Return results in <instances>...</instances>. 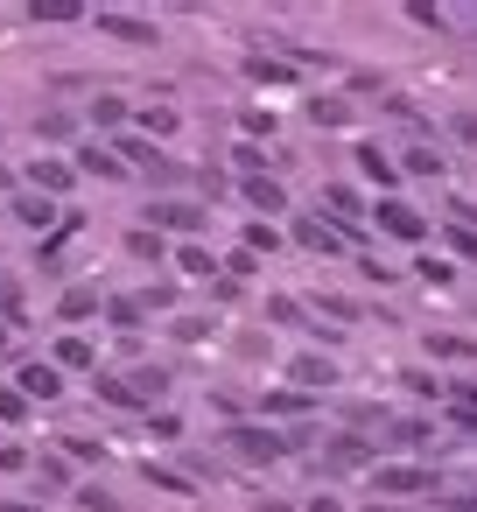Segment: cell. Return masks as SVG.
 Returning <instances> with one entry per match:
<instances>
[{
	"label": "cell",
	"mask_w": 477,
	"mask_h": 512,
	"mask_svg": "<svg viewBox=\"0 0 477 512\" xmlns=\"http://www.w3.org/2000/svg\"><path fill=\"white\" fill-rule=\"evenodd\" d=\"M288 386H295V393H330V386H337V358L295 351V358H288Z\"/></svg>",
	"instance_id": "30bf717a"
},
{
	"label": "cell",
	"mask_w": 477,
	"mask_h": 512,
	"mask_svg": "<svg viewBox=\"0 0 477 512\" xmlns=\"http://www.w3.org/2000/svg\"><path fill=\"white\" fill-rule=\"evenodd\" d=\"M204 225H211V218H204L190 197H162V204H148V232H162V239H169V232H176V239H197Z\"/></svg>",
	"instance_id": "5b68a950"
},
{
	"label": "cell",
	"mask_w": 477,
	"mask_h": 512,
	"mask_svg": "<svg viewBox=\"0 0 477 512\" xmlns=\"http://www.w3.org/2000/svg\"><path fill=\"white\" fill-rule=\"evenodd\" d=\"M295 246H309V253H344V232L330 225V218H295Z\"/></svg>",
	"instance_id": "2e32d148"
},
{
	"label": "cell",
	"mask_w": 477,
	"mask_h": 512,
	"mask_svg": "<svg viewBox=\"0 0 477 512\" xmlns=\"http://www.w3.org/2000/svg\"><path fill=\"white\" fill-rule=\"evenodd\" d=\"M365 218H372L386 239H400V246H421V239L435 232V225H428V218H421L407 197H379V204H365Z\"/></svg>",
	"instance_id": "6da1fadb"
},
{
	"label": "cell",
	"mask_w": 477,
	"mask_h": 512,
	"mask_svg": "<svg viewBox=\"0 0 477 512\" xmlns=\"http://www.w3.org/2000/svg\"><path fill=\"white\" fill-rule=\"evenodd\" d=\"M449 246H456V253L477 267V232H470V225H449Z\"/></svg>",
	"instance_id": "bcb514c9"
},
{
	"label": "cell",
	"mask_w": 477,
	"mask_h": 512,
	"mask_svg": "<svg viewBox=\"0 0 477 512\" xmlns=\"http://www.w3.org/2000/svg\"><path fill=\"white\" fill-rule=\"evenodd\" d=\"M29 22H85V8H64V0H36V8H29Z\"/></svg>",
	"instance_id": "836d02e7"
},
{
	"label": "cell",
	"mask_w": 477,
	"mask_h": 512,
	"mask_svg": "<svg viewBox=\"0 0 477 512\" xmlns=\"http://www.w3.org/2000/svg\"><path fill=\"white\" fill-rule=\"evenodd\" d=\"M127 393H134V407H155V400L169 393V372H162V365H134V372H127Z\"/></svg>",
	"instance_id": "cb8c5ba5"
},
{
	"label": "cell",
	"mask_w": 477,
	"mask_h": 512,
	"mask_svg": "<svg viewBox=\"0 0 477 512\" xmlns=\"http://www.w3.org/2000/svg\"><path fill=\"white\" fill-rule=\"evenodd\" d=\"M78 505H85V512H113V498H106L99 484H78Z\"/></svg>",
	"instance_id": "681fc988"
},
{
	"label": "cell",
	"mask_w": 477,
	"mask_h": 512,
	"mask_svg": "<svg viewBox=\"0 0 477 512\" xmlns=\"http://www.w3.org/2000/svg\"><path fill=\"white\" fill-rule=\"evenodd\" d=\"M400 176H442V155H435V148H407Z\"/></svg>",
	"instance_id": "d590c367"
},
{
	"label": "cell",
	"mask_w": 477,
	"mask_h": 512,
	"mask_svg": "<svg viewBox=\"0 0 477 512\" xmlns=\"http://www.w3.org/2000/svg\"><path fill=\"white\" fill-rule=\"evenodd\" d=\"M239 204L246 211H267V225L288 211V183L281 176H239Z\"/></svg>",
	"instance_id": "7c38bea8"
},
{
	"label": "cell",
	"mask_w": 477,
	"mask_h": 512,
	"mask_svg": "<svg viewBox=\"0 0 477 512\" xmlns=\"http://www.w3.org/2000/svg\"><path fill=\"white\" fill-rule=\"evenodd\" d=\"M0 358H8V323H0Z\"/></svg>",
	"instance_id": "680465c9"
},
{
	"label": "cell",
	"mask_w": 477,
	"mask_h": 512,
	"mask_svg": "<svg viewBox=\"0 0 477 512\" xmlns=\"http://www.w3.org/2000/svg\"><path fill=\"white\" fill-rule=\"evenodd\" d=\"M449 407H477V379H463V386H449Z\"/></svg>",
	"instance_id": "f5cc1de1"
},
{
	"label": "cell",
	"mask_w": 477,
	"mask_h": 512,
	"mask_svg": "<svg viewBox=\"0 0 477 512\" xmlns=\"http://www.w3.org/2000/svg\"><path fill=\"white\" fill-rule=\"evenodd\" d=\"M414 274H421L428 288H449V281H456V267H449L442 253H421V260H414Z\"/></svg>",
	"instance_id": "d6a6232c"
},
{
	"label": "cell",
	"mask_w": 477,
	"mask_h": 512,
	"mask_svg": "<svg viewBox=\"0 0 477 512\" xmlns=\"http://www.w3.org/2000/svg\"><path fill=\"white\" fill-rule=\"evenodd\" d=\"M141 477H148L155 491H169V498H197V484H190L183 470H162V463H141Z\"/></svg>",
	"instance_id": "f1b7e54d"
},
{
	"label": "cell",
	"mask_w": 477,
	"mask_h": 512,
	"mask_svg": "<svg viewBox=\"0 0 477 512\" xmlns=\"http://www.w3.org/2000/svg\"><path fill=\"white\" fill-rule=\"evenodd\" d=\"M267 162H274V155H267V148H253V141H239V148H232V169H239V176H267Z\"/></svg>",
	"instance_id": "1f68e13d"
},
{
	"label": "cell",
	"mask_w": 477,
	"mask_h": 512,
	"mask_svg": "<svg viewBox=\"0 0 477 512\" xmlns=\"http://www.w3.org/2000/svg\"><path fill=\"white\" fill-rule=\"evenodd\" d=\"M141 309H148V316H155V309H176V281H155V288L141 295Z\"/></svg>",
	"instance_id": "7bdbcfd3"
},
{
	"label": "cell",
	"mask_w": 477,
	"mask_h": 512,
	"mask_svg": "<svg viewBox=\"0 0 477 512\" xmlns=\"http://www.w3.org/2000/svg\"><path fill=\"white\" fill-rule=\"evenodd\" d=\"M141 176H148V183H183V169H176V162H169V155H155V162H148V169H141Z\"/></svg>",
	"instance_id": "f6af8a7d"
},
{
	"label": "cell",
	"mask_w": 477,
	"mask_h": 512,
	"mask_svg": "<svg viewBox=\"0 0 477 512\" xmlns=\"http://www.w3.org/2000/svg\"><path fill=\"white\" fill-rule=\"evenodd\" d=\"M260 414H267V421H295V414H309V393H295V386L260 393Z\"/></svg>",
	"instance_id": "4316f807"
},
{
	"label": "cell",
	"mask_w": 477,
	"mask_h": 512,
	"mask_svg": "<svg viewBox=\"0 0 477 512\" xmlns=\"http://www.w3.org/2000/svg\"><path fill=\"white\" fill-rule=\"evenodd\" d=\"M120 337H141L148 330V309H141V295H106V309H99Z\"/></svg>",
	"instance_id": "ac0fdd59"
},
{
	"label": "cell",
	"mask_w": 477,
	"mask_h": 512,
	"mask_svg": "<svg viewBox=\"0 0 477 512\" xmlns=\"http://www.w3.org/2000/svg\"><path fill=\"white\" fill-rule=\"evenodd\" d=\"M50 365H57V372H92L99 351H92L85 337H57V344H50Z\"/></svg>",
	"instance_id": "603a6c76"
},
{
	"label": "cell",
	"mask_w": 477,
	"mask_h": 512,
	"mask_svg": "<svg viewBox=\"0 0 477 512\" xmlns=\"http://www.w3.org/2000/svg\"><path fill=\"white\" fill-rule=\"evenodd\" d=\"M246 78L253 85H295V64L274 57V50H246Z\"/></svg>",
	"instance_id": "ffe728a7"
},
{
	"label": "cell",
	"mask_w": 477,
	"mask_h": 512,
	"mask_svg": "<svg viewBox=\"0 0 477 512\" xmlns=\"http://www.w3.org/2000/svg\"><path fill=\"white\" fill-rule=\"evenodd\" d=\"M316 449H323V470H337V477H351V470H372V463H379V435H323Z\"/></svg>",
	"instance_id": "3957f363"
},
{
	"label": "cell",
	"mask_w": 477,
	"mask_h": 512,
	"mask_svg": "<svg viewBox=\"0 0 477 512\" xmlns=\"http://www.w3.org/2000/svg\"><path fill=\"white\" fill-rule=\"evenodd\" d=\"M358 176H365V183H379V190H393V183H400V162H393L386 148H372V141H365V148H358Z\"/></svg>",
	"instance_id": "44dd1931"
},
{
	"label": "cell",
	"mask_w": 477,
	"mask_h": 512,
	"mask_svg": "<svg viewBox=\"0 0 477 512\" xmlns=\"http://www.w3.org/2000/svg\"><path fill=\"white\" fill-rule=\"evenodd\" d=\"M239 246H246V253H253V260H260V253H274V246H281V232H274V225H267V218H253V225H246V232H239Z\"/></svg>",
	"instance_id": "f546056e"
},
{
	"label": "cell",
	"mask_w": 477,
	"mask_h": 512,
	"mask_svg": "<svg viewBox=\"0 0 477 512\" xmlns=\"http://www.w3.org/2000/svg\"><path fill=\"white\" fill-rule=\"evenodd\" d=\"M29 470H36V484H50V491H78V484H71V456H64V449H43Z\"/></svg>",
	"instance_id": "d4e9b609"
},
{
	"label": "cell",
	"mask_w": 477,
	"mask_h": 512,
	"mask_svg": "<svg viewBox=\"0 0 477 512\" xmlns=\"http://www.w3.org/2000/svg\"><path fill=\"white\" fill-rule=\"evenodd\" d=\"M71 169H78V176H99V183H127V162L113 155V141H85V148H71Z\"/></svg>",
	"instance_id": "8fae6325"
},
{
	"label": "cell",
	"mask_w": 477,
	"mask_h": 512,
	"mask_svg": "<svg viewBox=\"0 0 477 512\" xmlns=\"http://www.w3.org/2000/svg\"><path fill=\"white\" fill-rule=\"evenodd\" d=\"M127 260H141V267H169V239L148 232V225H134V232H127Z\"/></svg>",
	"instance_id": "7402d4cb"
},
{
	"label": "cell",
	"mask_w": 477,
	"mask_h": 512,
	"mask_svg": "<svg viewBox=\"0 0 477 512\" xmlns=\"http://www.w3.org/2000/svg\"><path fill=\"white\" fill-rule=\"evenodd\" d=\"M372 491H393V498H435L442 484H435V470L428 463H372Z\"/></svg>",
	"instance_id": "277c9868"
},
{
	"label": "cell",
	"mask_w": 477,
	"mask_h": 512,
	"mask_svg": "<svg viewBox=\"0 0 477 512\" xmlns=\"http://www.w3.org/2000/svg\"><path fill=\"white\" fill-rule=\"evenodd\" d=\"M99 309H106L99 281H78V288H64V295H57V323H85V316H99Z\"/></svg>",
	"instance_id": "9a60e30c"
},
{
	"label": "cell",
	"mask_w": 477,
	"mask_h": 512,
	"mask_svg": "<svg viewBox=\"0 0 477 512\" xmlns=\"http://www.w3.org/2000/svg\"><path fill=\"white\" fill-rule=\"evenodd\" d=\"M29 463H36V456H29L22 442H0V470H29Z\"/></svg>",
	"instance_id": "7dc6e473"
},
{
	"label": "cell",
	"mask_w": 477,
	"mask_h": 512,
	"mask_svg": "<svg viewBox=\"0 0 477 512\" xmlns=\"http://www.w3.org/2000/svg\"><path fill=\"white\" fill-rule=\"evenodd\" d=\"M92 386H99V400H106V407H134V393H127V379H106V372H99Z\"/></svg>",
	"instance_id": "ab89813d"
},
{
	"label": "cell",
	"mask_w": 477,
	"mask_h": 512,
	"mask_svg": "<svg viewBox=\"0 0 477 512\" xmlns=\"http://www.w3.org/2000/svg\"><path fill=\"white\" fill-rule=\"evenodd\" d=\"M309 120L316 127H351V106L344 99H309Z\"/></svg>",
	"instance_id": "4dcf8cb0"
},
{
	"label": "cell",
	"mask_w": 477,
	"mask_h": 512,
	"mask_svg": "<svg viewBox=\"0 0 477 512\" xmlns=\"http://www.w3.org/2000/svg\"><path fill=\"white\" fill-rule=\"evenodd\" d=\"M169 337H176V344H204V337H211V316H176Z\"/></svg>",
	"instance_id": "8d00e7d4"
},
{
	"label": "cell",
	"mask_w": 477,
	"mask_h": 512,
	"mask_svg": "<svg viewBox=\"0 0 477 512\" xmlns=\"http://www.w3.org/2000/svg\"><path fill=\"white\" fill-rule=\"evenodd\" d=\"M358 274H365V281H393L400 267H386V260H372V253H358Z\"/></svg>",
	"instance_id": "c3c4849f"
},
{
	"label": "cell",
	"mask_w": 477,
	"mask_h": 512,
	"mask_svg": "<svg viewBox=\"0 0 477 512\" xmlns=\"http://www.w3.org/2000/svg\"><path fill=\"white\" fill-rule=\"evenodd\" d=\"M428 435H435V428H428V421H393V442H400V449H421V442H428Z\"/></svg>",
	"instance_id": "60d3db41"
},
{
	"label": "cell",
	"mask_w": 477,
	"mask_h": 512,
	"mask_svg": "<svg viewBox=\"0 0 477 512\" xmlns=\"http://www.w3.org/2000/svg\"><path fill=\"white\" fill-rule=\"evenodd\" d=\"M183 120H176V106H141V141H169Z\"/></svg>",
	"instance_id": "83f0119b"
},
{
	"label": "cell",
	"mask_w": 477,
	"mask_h": 512,
	"mask_svg": "<svg viewBox=\"0 0 477 512\" xmlns=\"http://www.w3.org/2000/svg\"><path fill=\"white\" fill-rule=\"evenodd\" d=\"M456 141H470V148H477V106H470V113H456Z\"/></svg>",
	"instance_id": "db71d44e"
},
{
	"label": "cell",
	"mask_w": 477,
	"mask_h": 512,
	"mask_svg": "<svg viewBox=\"0 0 477 512\" xmlns=\"http://www.w3.org/2000/svg\"><path fill=\"white\" fill-rule=\"evenodd\" d=\"M71 127H78V120H71V113H57V106H50V113H36V134H43V141H71Z\"/></svg>",
	"instance_id": "e575fe53"
},
{
	"label": "cell",
	"mask_w": 477,
	"mask_h": 512,
	"mask_svg": "<svg viewBox=\"0 0 477 512\" xmlns=\"http://www.w3.org/2000/svg\"><path fill=\"white\" fill-rule=\"evenodd\" d=\"M260 316H267V323H281V330H309V309H302L295 295H267V302H260Z\"/></svg>",
	"instance_id": "484cf974"
},
{
	"label": "cell",
	"mask_w": 477,
	"mask_h": 512,
	"mask_svg": "<svg viewBox=\"0 0 477 512\" xmlns=\"http://www.w3.org/2000/svg\"><path fill=\"white\" fill-rule=\"evenodd\" d=\"M323 309H330L337 323H358V302H344V295H323Z\"/></svg>",
	"instance_id": "816d5d0a"
},
{
	"label": "cell",
	"mask_w": 477,
	"mask_h": 512,
	"mask_svg": "<svg viewBox=\"0 0 477 512\" xmlns=\"http://www.w3.org/2000/svg\"><path fill=\"white\" fill-rule=\"evenodd\" d=\"M64 456H71V463H99V456H106V442H92V435H71V442H64Z\"/></svg>",
	"instance_id": "b9f144b4"
},
{
	"label": "cell",
	"mask_w": 477,
	"mask_h": 512,
	"mask_svg": "<svg viewBox=\"0 0 477 512\" xmlns=\"http://www.w3.org/2000/svg\"><path fill=\"white\" fill-rule=\"evenodd\" d=\"M8 218H15L22 232H43V239H50V232L64 225V204H50V197H36V190H15V204H8Z\"/></svg>",
	"instance_id": "9c48e42d"
},
{
	"label": "cell",
	"mask_w": 477,
	"mask_h": 512,
	"mask_svg": "<svg viewBox=\"0 0 477 512\" xmlns=\"http://www.w3.org/2000/svg\"><path fill=\"white\" fill-rule=\"evenodd\" d=\"M92 29H99V36H113V43H127V50L162 43V36H155V22H141V15H127V8H99V15H92Z\"/></svg>",
	"instance_id": "8992f818"
},
{
	"label": "cell",
	"mask_w": 477,
	"mask_h": 512,
	"mask_svg": "<svg viewBox=\"0 0 477 512\" xmlns=\"http://www.w3.org/2000/svg\"><path fill=\"white\" fill-rule=\"evenodd\" d=\"M71 183H78V169H71V155H36V162H29V190H36V197H50V204H64V197H71Z\"/></svg>",
	"instance_id": "52a82bcc"
},
{
	"label": "cell",
	"mask_w": 477,
	"mask_h": 512,
	"mask_svg": "<svg viewBox=\"0 0 477 512\" xmlns=\"http://www.w3.org/2000/svg\"><path fill=\"white\" fill-rule=\"evenodd\" d=\"M225 449L239 463H281L288 456V435H274L267 421H239V428H225Z\"/></svg>",
	"instance_id": "7a4b0ae2"
},
{
	"label": "cell",
	"mask_w": 477,
	"mask_h": 512,
	"mask_svg": "<svg viewBox=\"0 0 477 512\" xmlns=\"http://www.w3.org/2000/svg\"><path fill=\"white\" fill-rule=\"evenodd\" d=\"M421 351H428V358H442V365H463V358H477V337H463V330H428V337H421Z\"/></svg>",
	"instance_id": "d6986e66"
},
{
	"label": "cell",
	"mask_w": 477,
	"mask_h": 512,
	"mask_svg": "<svg viewBox=\"0 0 477 512\" xmlns=\"http://www.w3.org/2000/svg\"><path fill=\"white\" fill-rule=\"evenodd\" d=\"M127 120H134V106H127L120 92H99V99H85V127H92V134H120Z\"/></svg>",
	"instance_id": "4fadbf2b"
},
{
	"label": "cell",
	"mask_w": 477,
	"mask_h": 512,
	"mask_svg": "<svg viewBox=\"0 0 477 512\" xmlns=\"http://www.w3.org/2000/svg\"><path fill=\"white\" fill-rule=\"evenodd\" d=\"M435 498H442L449 512H477V484H470V491H435Z\"/></svg>",
	"instance_id": "f907efd6"
},
{
	"label": "cell",
	"mask_w": 477,
	"mask_h": 512,
	"mask_svg": "<svg viewBox=\"0 0 477 512\" xmlns=\"http://www.w3.org/2000/svg\"><path fill=\"white\" fill-rule=\"evenodd\" d=\"M169 260H176V274H183V281H218V260H211V246H197V239L169 246Z\"/></svg>",
	"instance_id": "e0dca14e"
},
{
	"label": "cell",
	"mask_w": 477,
	"mask_h": 512,
	"mask_svg": "<svg viewBox=\"0 0 477 512\" xmlns=\"http://www.w3.org/2000/svg\"><path fill=\"white\" fill-rule=\"evenodd\" d=\"M239 127H246V141L260 148V134H274V113H260V106H246V113H239Z\"/></svg>",
	"instance_id": "f35d334b"
},
{
	"label": "cell",
	"mask_w": 477,
	"mask_h": 512,
	"mask_svg": "<svg viewBox=\"0 0 477 512\" xmlns=\"http://www.w3.org/2000/svg\"><path fill=\"white\" fill-rule=\"evenodd\" d=\"M148 428H155V435H162V442H176V435H183V421H176V414H169V407H148Z\"/></svg>",
	"instance_id": "ee69618b"
},
{
	"label": "cell",
	"mask_w": 477,
	"mask_h": 512,
	"mask_svg": "<svg viewBox=\"0 0 477 512\" xmlns=\"http://www.w3.org/2000/svg\"><path fill=\"white\" fill-rule=\"evenodd\" d=\"M323 204H330V225H337V232H358V225H365V197H358L351 183H330Z\"/></svg>",
	"instance_id": "5bb4252c"
},
{
	"label": "cell",
	"mask_w": 477,
	"mask_h": 512,
	"mask_svg": "<svg viewBox=\"0 0 477 512\" xmlns=\"http://www.w3.org/2000/svg\"><path fill=\"white\" fill-rule=\"evenodd\" d=\"M0 512H50V505H29V498H8V505H0Z\"/></svg>",
	"instance_id": "9f6ffc18"
},
{
	"label": "cell",
	"mask_w": 477,
	"mask_h": 512,
	"mask_svg": "<svg viewBox=\"0 0 477 512\" xmlns=\"http://www.w3.org/2000/svg\"><path fill=\"white\" fill-rule=\"evenodd\" d=\"M449 421H456L463 435H477V407H449Z\"/></svg>",
	"instance_id": "11a10c76"
},
{
	"label": "cell",
	"mask_w": 477,
	"mask_h": 512,
	"mask_svg": "<svg viewBox=\"0 0 477 512\" xmlns=\"http://www.w3.org/2000/svg\"><path fill=\"white\" fill-rule=\"evenodd\" d=\"M15 393H22L29 407H50V400H64V372H57L50 358H29V365L15 372Z\"/></svg>",
	"instance_id": "ba28073f"
},
{
	"label": "cell",
	"mask_w": 477,
	"mask_h": 512,
	"mask_svg": "<svg viewBox=\"0 0 477 512\" xmlns=\"http://www.w3.org/2000/svg\"><path fill=\"white\" fill-rule=\"evenodd\" d=\"M29 414H36V407H29V400H22L15 386H0V421H8V428H22Z\"/></svg>",
	"instance_id": "74e56055"
},
{
	"label": "cell",
	"mask_w": 477,
	"mask_h": 512,
	"mask_svg": "<svg viewBox=\"0 0 477 512\" xmlns=\"http://www.w3.org/2000/svg\"><path fill=\"white\" fill-rule=\"evenodd\" d=\"M0 190H15V169H0Z\"/></svg>",
	"instance_id": "6f0895ef"
}]
</instances>
